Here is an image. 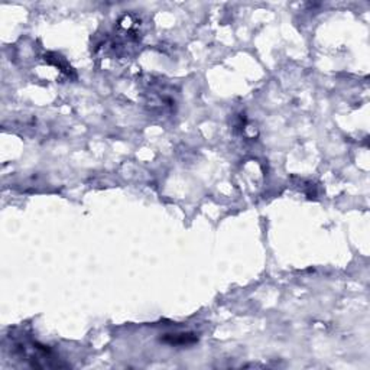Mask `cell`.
<instances>
[{"label":"cell","instance_id":"3","mask_svg":"<svg viewBox=\"0 0 370 370\" xmlns=\"http://www.w3.org/2000/svg\"><path fill=\"white\" fill-rule=\"evenodd\" d=\"M160 340L162 343L170 346H191L198 342V337L192 333H174V334H165Z\"/></svg>","mask_w":370,"mask_h":370},{"label":"cell","instance_id":"2","mask_svg":"<svg viewBox=\"0 0 370 370\" xmlns=\"http://www.w3.org/2000/svg\"><path fill=\"white\" fill-rule=\"evenodd\" d=\"M151 89L145 93L146 94V104L151 107V110L158 113H167L168 110H174V97L167 93V87L158 85H151Z\"/></svg>","mask_w":370,"mask_h":370},{"label":"cell","instance_id":"1","mask_svg":"<svg viewBox=\"0 0 370 370\" xmlns=\"http://www.w3.org/2000/svg\"><path fill=\"white\" fill-rule=\"evenodd\" d=\"M15 350L22 360H26L32 367H61L55 354L47 347L36 342H19L15 344Z\"/></svg>","mask_w":370,"mask_h":370}]
</instances>
